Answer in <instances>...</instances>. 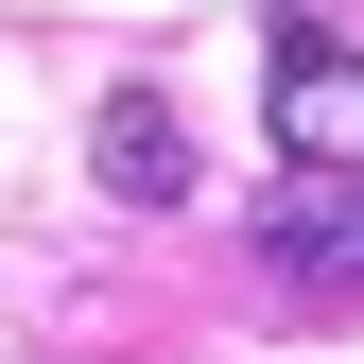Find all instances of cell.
Returning <instances> with one entry per match:
<instances>
[{"label":"cell","mask_w":364,"mask_h":364,"mask_svg":"<svg viewBox=\"0 0 364 364\" xmlns=\"http://www.w3.org/2000/svg\"><path fill=\"white\" fill-rule=\"evenodd\" d=\"M260 122H278V156H295V173H364V53H347L330 18L260 35Z\"/></svg>","instance_id":"6da1fadb"},{"label":"cell","mask_w":364,"mask_h":364,"mask_svg":"<svg viewBox=\"0 0 364 364\" xmlns=\"http://www.w3.org/2000/svg\"><path fill=\"white\" fill-rule=\"evenodd\" d=\"M260 278L364 295V173H295V191H260Z\"/></svg>","instance_id":"7a4b0ae2"},{"label":"cell","mask_w":364,"mask_h":364,"mask_svg":"<svg viewBox=\"0 0 364 364\" xmlns=\"http://www.w3.org/2000/svg\"><path fill=\"white\" fill-rule=\"evenodd\" d=\"M87 156H105V191H122V208H173V191H191V122H173L156 87H122V105L87 122Z\"/></svg>","instance_id":"3957f363"}]
</instances>
